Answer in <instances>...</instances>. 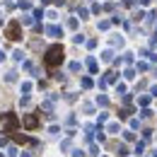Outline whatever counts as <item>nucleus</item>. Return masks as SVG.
<instances>
[{
	"label": "nucleus",
	"instance_id": "nucleus-1",
	"mask_svg": "<svg viewBox=\"0 0 157 157\" xmlns=\"http://www.w3.org/2000/svg\"><path fill=\"white\" fill-rule=\"evenodd\" d=\"M60 60H63V46H51V51L46 56V63L48 65H58Z\"/></svg>",
	"mask_w": 157,
	"mask_h": 157
},
{
	"label": "nucleus",
	"instance_id": "nucleus-2",
	"mask_svg": "<svg viewBox=\"0 0 157 157\" xmlns=\"http://www.w3.org/2000/svg\"><path fill=\"white\" fill-rule=\"evenodd\" d=\"M17 32H20V27H17V24H12V27L7 29V34H12L10 39H17Z\"/></svg>",
	"mask_w": 157,
	"mask_h": 157
}]
</instances>
